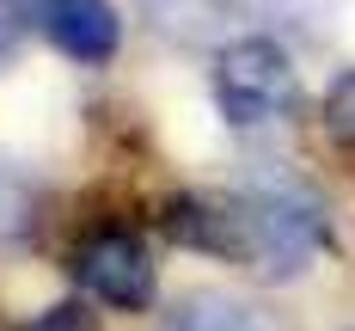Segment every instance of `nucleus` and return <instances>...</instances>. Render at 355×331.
<instances>
[{"label":"nucleus","instance_id":"1","mask_svg":"<svg viewBox=\"0 0 355 331\" xmlns=\"http://www.w3.org/2000/svg\"><path fill=\"white\" fill-rule=\"evenodd\" d=\"M166 233L190 252H214L257 270L263 282H294L319 252H331V221L300 190H245V196H178Z\"/></svg>","mask_w":355,"mask_h":331},{"label":"nucleus","instance_id":"2","mask_svg":"<svg viewBox=\"0 0 355 331\" xmlns=\"http://www.w3.org/2000/svg\"><path fill=\"white\" fill-rule=\"evenodd\" d=\"M300 99V74L276 37H239L214 56V105L233 129H257L288 117Z\"/></svg>","mask_w":355,"mask_h":331},{"label":"nucleus","instance_id":"3","mask_svg":"<svg viewBox=\"0 0 355 331\" xmlns=\"http://www.w3.org/2000/svg\"><path fill=\"white\" fill-rule=\"evenodd\" d=\"M73 282L116 313H141V307H153L159 264H153V252L135 227H98L73 246Z\"/></svg>","mask_w":355,"mask_h":331},{"label":"nucleus","instance_id":"4","mask_svg":"<svg viewBox=\"0 0 355 331\" xmlns=\"http://www.w3.org/2000/svg\"><path fill=\"white\" fill-rule=\"evenodd\" d=\"M19 12L37 19V31L49 37L62 56L86 62V68L110 62L116 43H123V19H116L110 0H19Z\"/></svg>","mask_w":355,"mask_h":331},{"label":"nucleus","instance_id":"5","mask_svg":"<svg viewBox=\"0 0 355 331\" xmlns=\"http://www.w3.org/2000/svg\"><path fill=\"white\" fill-rule=\"evenodd\" d=\"M159 331H276L251 300L239 294H220V289H196L172 300V313L159 319Z\"/></svg>","mask_w":355,"mask_h":331},{"label":"nucleus","instance_id":"6","mask_svg":"<svg viewBox=\"0 0 355 331\" xmlns=\"http://www.w3.org/2000/svg\"><path fill=\"white\" fill-rule=\"evenodd\" d=\"M324 129H331V142L355 147V68L331 80V92H324Z\"/></svg>","mask_w":355,"mask_h":331},{"label":"nucleus","instance_id":"7","mask_svg":"<svg viewBox=\"0 0 355 331\" xmlns=\"http://www.w3.org/2000/svg\"><path fill=\"white\" fill-rule=\"evenodd\" d=\"M25 221H31V190H25V184L0 166V239L25 233Z\"/></svg>","mask_w":355,"mask_h":331},{"label":"nucleus","instance_id":"8","mask_svg":"<svg viewBox=\"0 0 355 331\" xmlns=\"http://www.w3.org/2000/svg\"><path fill=\"white\" fill-rule=\"evenodd\" d=\"M25 331H98V313H92V307H80V300H62V307L37 313Z\"/></svg>","mask_w":355,"mask_h":331},{"label":"nucleus","instance_id":"9","mask_svg":"<svg viewBox=\"0 0 355 331\" xmlns=\"http://www.w3.org/2000/svg\"><path fill=\"white\" fill-rule=\"evenodd\" d=\"M12 49H19V12H12V6L0 0V62H6Z\"/></svg>","mask_w":355,"mask_h":331}]
</instances>
